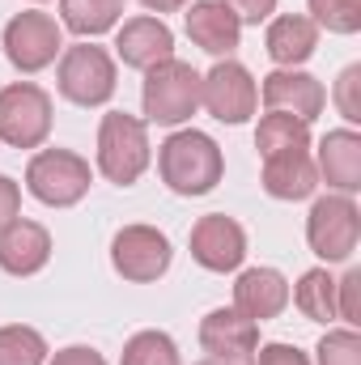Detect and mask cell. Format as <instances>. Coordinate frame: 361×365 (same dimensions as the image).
<instances>
[{"label":"cell","mask_w":361,"mask_h":365,"mask_svg":"<svg viewBox=\"0 0 361 365\" xmlns=\"http://www.w3.org/2000/svg\"><path fill=\"white\" fill-rule=\"evenodd\" d=\"M293 302H298V310H302L310 323H332V319H340V314H336V280L327 276V268L302 272L298 289H293Z\"/></svg>","instance_id":"7402d4cb"},{"label":"cell","mask_w":361,"mask_h":365,"mask_svg":"<svg viewBox=\"0 0 361 365\" xmlns=\"http://www.w3.org/2000/svg\"><path fill=\"white\" fill-rule=\"evenodd\" d=\"M200 102L208 106L213 119L221 123H247L255 115L260 90L251 81V73L238 60H217L208 77H200Z\"/></svg>","instance_id":"52a82bcc"},{"label":"cell","mask_w":361,"mask_h":365,"mask_svg":"<svg viewBox=\"0 0 361 365\" xmlns=\"http://www.w3.org/2000/svg\"><path fill=\"white\" fill-rule=\"evenodd\" d=\"M336 314L349 323V327H357L361 323V272L345 276V280H336Z\"/></svg>","instance_id":"83f0119b"},{"label":"cell","mask_w":361,"mask_h":365,"mask_svg":"<svg viewBox=\"0 0 361 365\" xmlns=\"http://www.w3.org/2000/svg\"><path fill=\"white\" fill-rule=\"evenodd\" d=\"M17 208H21V191H17V182L0 175V230L17 217Z\"/></svg>","instance_id":"1f68e13d"},{"label":"cell","mask_w":361,"mask_h":365,"mask_svg":"<svg viewBox=\"0 0 361 365\" xmlns=\"http://www.w3.org/2000/svg\"><path fill=\"white\" fill-rule=\"evenodd\" d=\"M319 187V170L310 153H280L264 158V191L272 200H306Z\"/></svg>","instance_id":"ffe728a7"},{"label":"cell","mask_w":361,"mask_h":365,"mask_svg":"<svg viewBox=\"0 0 361 365\" xmlns=\"http://www.w3.org/2000/svg\"><path fill=\"white\" fill-rule=\"evenodd\" d=\"M47 361V340L34 327H0V365H43Z\"/></svg>","instance_id":"cb8c5ba5"},{"label":"cell","mask_w":361,"mask_h":365,"mask_svg":"<svg viewBox=\"0 0 361 365\" xmlns=\"http://www.w3.org/2000/svg\"><path fill=\"white\" fill-rule=\"evenodd\" d=\"M51 136V98L30 86H4L0 90V140L9 149H39Z\"/></svg>","instance_id":"8992f818"},{"label":"cell","mask_w":361,"mask_h":365,"mask_svg":"<svg viewBox=\"0 0 361 365\" xmlns=\"http://www.w3.org/2000/svg\"><path fill=\"white\" fill-rule=\"evenodd\" d=\"M315 170L327 179V187H336L340 195H353L361 187V136L353 128L327 132L319 145V162Z\"/></svg>","instance_id":"ac0fdd59"},{"label":"cell","mask_w":361,"mask_h":365,"mask_svg":"<svg viewBox=\"0 0 361 365\" xmlns=\"http://www.w3.org/2000/svg\"><path fill=\"white\" fill-rule=\"evenodd\" d=\"M90 162L68 153V149H43L30 158L26 166V187L34 200L51 204V208H68L90 191Z\"/></svg>","instance_id":"5b68a950"},{"label":"cell","mask_w":361,"mask_h":365,"mask_svg":"<svg viewBox=\"0 0 361 365\" xmlns=\"http://www.w3.org/2000/svg\"><path fill=\"white\" fill-rule=\"evenodd\" d=\"M251 365H310V357L293 344H264V349H255Z\"/></svg>","instance_id":"4dcf8cb0"},{"label":"cell","mask_w":361,"mask_h":365,"mask_svg":"<svg viewBox=\"0 0 361 365\" xmlns=\"http://www.w3.org/2000/svg\"><path fill=\"white\" fill-rule=\"evenodd\" d=\"M361 238V212L349 195H323L315 200L306 217V242L323 264H345L353 259Z\"/></svg>","instance_id":"277c9868"},{"label":"cell","mask_w":361,"mask_h":365,"mask_svg":"<svg viewBox=\"0 0 361 365\" xmlns=\"http://www.w3.org/2000/svg\"><path fill=\"white\" fill-rule=\"evenodd\" d=\"M310 21L332 30V34H357L361 0H310Z\"/></svg>","instance_id":"484cf974"},{"label":"cell","mask_w":361,"mask_h":365,"mask_svg":"<svg viewBox=\"0 0 361 365\" xmlns=\"http://www.w3.org/2000/svg\"><path fill=\"white\" fill-rule=\"evenodd\" d=\"M187 34L200 51L217 56V60H230V51L238 47V34H243V21L221 4V0H195L187 9Z\"/></svg>","instance_id":"9a60e30c"},{"label":"cell","mask_w":361,"mask_h":365,"mask_svg":"<svg viewBox=\"0 0 361 365\" xmlns=\"http://www.w3.org/2000/svg\"><path fill=\"white\" fill-rule=\"evenodd\" d=\"M141 102H145V115L162 128H175L183 119L195 115L200 106V73L183 60H162L145 73V90H141Z\"/></svg>","instance_id":"3957f363"},{"label":"cell","mask_w":361,"mask_h":365,"mask_svg":"<svg viewBox=\"0 0 361 365\" xmlns=\"http://www.w3.org/2000/svg\"><path fill=\"white\" fill-rule=\"evenodd\" d=\"M268 56L280 68H293V64H306L319 47V26L302 13H285L268 26Z\"/></svg>","instance_id":"d6986e66"},{"label":"cell","mask_w":361,"mask_h":365,"mask_svg":"<svg viewBox=\"0 0 361 365\" xmlns=\"http://www.w3.org/2000/svg\"><path fill=\"white\" fill-rule=\"evenodd\" d=\"M361 64H349L345 73H340V81H336V106H340V115L349 119V123H357L361 119Z\"/></svg>","instance_id":"f1b7e54d"},{"label":"cell","mask_w":361,"mask_h":365,"mask_svg":"<svg viewBox=\"0 0 361 365\" xmlns=\"http://www.w3.org/2000/svg\"><path fill=\"white\" fill-rule=\"evenodd\" d=\"M115 51H119V60H123L128 68L149 73L153 64L171 60L175 34H171V26H166L162 17H132V21H123V30H119V38H115Z\"/></svg>","instance_id":"5bb4252c"},{"label":"cell","mask_w":361,"mask_h":365,"mask_svg":"<svg viewBox=\"0 0 361 365\" xmlns=\"http://www.w3.org/2000/svg\"><path fill=\"white\" fill-rule=\"evenodd\" d=\"M123 365H179V349L166 331H136L123 344Z\"/></svg>","instance_id":"d4e9b609"},{"label":"cell","mask_w":361,"mask_h":365,"mask_svg":"<svg viewBox=\"0 0 361 365\" xmlns=\"http://www.w3.org/2000/svg\"><path fill=\"white\" fill-rule=\"evenodd\" d=\"M111 264L123 280L149 284L171 268V242L153 225H123L111 242Z\"/></svg>","instance_id":"9c48e42d"},{"label":"cell","mask_w":361,"mask_h":365,"mask_svg":"<svg viewBox=\"0 0 361 365\" xmlns=\"http://www.w3.org/2000/svg\"><path fill=\"white\" fill-rule=\"evenodd\" d=\"M51 259V234L39 221H21L13 217L0 230V268L9 276H34L47 268Z\"/></svg>","instance_id":"4fadbf2b"},{"label":"cell","mask_w":361,"mask_h":365,"mask_svg":"<svg viewBox=\"0 0 361 365\" xmlns=\"http://www.w3.org/2000/svg\"><path fill=\"white\" fill-rule=\"evenodd\" d=\"M158 170L162 182L175 191V195H208L217 182H221V149L213 136L204 132H175L166 136L162 153H158Z\"/></svg>","instance_id":"6da1fadb"},{"label":"cell","mask_w":361,"mask_h":365,"mask_svg":"<svg viewBox=\"0 0 361 365\" xmlns=\"http://www.w3.org/2000/svg\"><path fill=\"white\" fill-rule=\"evenodd\" d=\"M64 47L56 17L47 13H17L4 26V56L17 73H39L56 60V51Z\"/></svg>","instance_id":"30bf717a"},{"label":"cell","mask_w":361,"mask_h":365,"mask_svg":"<svg viewBox=\"0 0 361 365\" xmlns=\"http://www.w3.org/2000/svg\"><path fill=\"white\" fill-rule=\"evenodd\" d=\"M255 149H260L264 158H280V153H306V149H310V123H302L298 115L272 110V115H264V119H260Z\"/></svg>","instance_id":"44dd1931"},{"label":"cell","mask_w":361,"mask_h":365,"mask_svg":"<svg viewBox=\"0 0 361 365\" xmlns=\"http://www.w3.org/2000/svg\"><path fill=\"white\" fill-rule=\"evenodd\" d=\"M289 306V280L276 268H247L234 284V310H243L251 323H268Z\"/></svg>","instance_id":"e0dca14e"},{"label":"cell","mask_w":361,"mask_h":365,"mask_svg":"<svg viewBox=\"0 0 361 365\" xmlns=\"http://www.w3.org/2000/svg\"><path fill=\"white\" fill-rule=\"evenodd\" d=\"M200 365H238V361H217V357H208V361H200Z\"/></svg>","instance_id":"e575fe53"},{"label":"cell","mask_w":361,"mask_h":365,"mask_svg":"<svg viewBox=\"0 0 361 365\" xmlns=\"http://www.w3.org/2000/svg\"><path fill=\"white\" fill-rule=\"evenodd\" d=\"M64 13V26L81 38H93V34H106L119 13H123V0H64L60 4Z\"/></svg>","instance_id":"603a6c76"},{"label":"cell","mask_w":361,"mask_h":365,"mask_svg":"<svg viewBox=\"0 0 361 365\" xmlns=\"http://www.w3.org/2000/svg\"><path fill=\"white\" fill-rule=\"evenodd\" d=\"M323 102H327V93H323V86L310 73L280 68V73L264 77V106L268 110H285V115H298L302 123H310L323 110Z\"/></svg>","instance_id":"2e32d148"},{"label":"cell","mask_w":361,"mask_h":365,"mask_svg":"<svg viewBox=\"0 0 361 365\" xmlns=\"http://www.w3.org/2000/svg\"><path fill=\"white\" fill-rule=\"evenodd\" d=\"M315 353H319V365H361V336L353 327L327 331Z\"/></svg>","instance_id":"4316f807"},{"label":"cell","mask_w":361,"mask_h":365,"mask_svg":"<svg viewBox=\"0 0 361 365\" xmlns=\"http://www.w3.org/2000/svg\"><path fill=\"white\" fill-rule=\"evenodd\" d=\"M149 166V132L136 115H123V110H111L102 115V128H98V170L111 182L128 187L145 175Z\"/></svg>","instance_id":"7a4b0ae2"},{"label":"cell","mask_w":361,"mask_h":365,"mask_svg":"<svg viewBox=\"0 0 361 365\" xmlns=\"http://www.w3.org/2000/svg\"><path fill=\"white\" fill-rule=\"evenodd\" d=\"M200 344L208 357L217 361H251V353L260 349V323H251L243 310H213L200 323Z\"/></svg>","instance_id":"7c38bea8"},{"label":"cell","mask_w":361,"mask_h":365,"mask_svg":"<svg viewBox=\"0 0 361 365\" xmlns=\"http://www.w3.org/2000/svg\"><path fill=\"white\" fill-rule=\"evenodd\" d=\"M60 93L77 106H102L115 93V64L102 47H68L60 60Z\"/></svg>","instance_id":"ba28073f"},{"label":"cell","mask_w":361,"mask_h":365,"mask_svg":"<svg viewBox=\"0 0 361 365\" xmlns=\"http://www.w3.org/2000/svg\"><path fill=\"white\" fill-rule=\"evenodd\" d=\"M145 9H153V13H175V9H183L187 0H141Z\"/></svg>","instance_id":"836d02e7"},{"label":"cell","mask_w":361,"mask_h":365,"mask_svg":"<svg viewBox=\"0 0 361 365\" xmlns=\"http://www.w3.org/2000/svg\"><path fill=\"white\" fill-rule=\"evenodd\" d=\"M191 259L208 272H234L247 259V234L234 217L208 212L191 230Z\"/></svg>","instance_id":"8fae6325"},{"label":"cell","mask_w":361,"mask_h":365,"mask_svg":"<svg viewBox=\"0 0 361 365\" xmlns=\"http://www.w3.org/2000/svg\"><path fill=\"white\" fill-rule=\"evenodd\" d=\"M238 21H247V26H260V21H268L272 13H276V0H221Z\"/></svg>","instance_id":"f546056e"},{"label":"cell","mask_w":361,"mask_h":365,"mask_svg":"<svg viewBox=\"0 0 361 365\" xmlns=\"http://www.w3.org/2000/svg\"><path fill=\"white\" fill-rule=\"evenodd\" d=\"M51 365H106V361H102V353H93L86 344H73V349H60L51 357Z\"/></svg>","instance_id":"d6a6232c"}]
</instances>
